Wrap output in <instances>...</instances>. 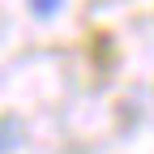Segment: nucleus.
<instances>
[{
  "label": "nucleus",
  "mask_w": 154,
  "mask_h": 154,
  "mask_svg": "<svg viewBox=\"0 0 154 154\" xmlns=\"http://www.w3.org/2000/svg\"><path fill=\"white\" fill-rule=\"evenodd\" d=\"M26 5H30V13L38 17V22H47V17H56L64 9V0H26Z\"/></svg>",
  "instance_id": "nucleus-1"
}]
</instances>
